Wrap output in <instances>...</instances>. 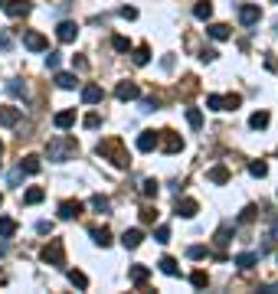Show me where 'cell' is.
<instances>
[{
    "label": "cell",
    "mask_w": 278,
    "mask_h": 294,
    "mask_svg": "<svg viewBox=\"0 0 278 294\" xmlns=\"http://www.w3.org/2000/svg\"><path fill=\"white\" fill-rule=\"evenodd\" d=\"M98 157H111V163H115V167H121V170L128 167V154H125V147H121V138L102 141V144H98Z\"/></svg>",
    "instance_id": "6da1fadb"
},
{
    "label": "cell",
    "mask_w": 278,
    "mask_h": 294,
    "mask_svg": "<svg viewBox=\"0 0 278 294\" xmlns=\"http://www.w3.org/2000/svg\"><path fill=\"white\" fill-rule=\"evenodd\" d=\"M46 154H49V160H69V157L75 154V141L72 138H56V141L46 144Z\"/></svg>",
    "instance_id": "7a4b0ae2"
},
{
    "label": "cell",
    "mask_w": 278,
    "mask_h": 294,
    "mask_svg": "<svg viewBox=\"0 0 278 294\" xmlns=\"http://www.w3.org/2000/svg\"><path fill=\"white\" fill-rule=\"evenodd\" d=\"M40 255H43V262H46V265H56V268H63V265H66V248H63V242H59V239H49L46 245H43Z\"/></svg>",
    "instance_id": "3957f363"
},
{
    "label": "cell",
    "mask_w": 278,
    "mask_h": 294,
    "mask_svg": "<svg viewBox=\"0 0 278 294\" xmlns=\"http://www.w3.org/2000/svg\"><path fill=\"white\" fill-rule=\"evenodd\" d=\"M157 147H164L167 154H177V150H183V138L177 131H160L157 134Z\"/></svg>",
    "instance_id": "277c9868"
},
{
    "label": "cell",
    "mask_w": 278,
    "mask_h": 294,
    "mask_svg": "<svg viewBox=\"0 0 278 294\" xmlns=\"http://www.w3.org/2000/svg\"><path fill=\"white\" fill-rule=\"evenodd\" d=\"M23 46L30 49V53H46V49H49V43H46V36H43V33L26 30V33H23Z\"/></svg>",
    "instance_id": "5b68a950"
},
{
    "label": "cell",
    "mask_w": 278,
    "mask_h": 294,
    "mask_svg": "<svg viewBox=\"0 0 278 294\" xmlns=\"http://www.w3.org/2000/svg\"><path fill=\"white\" fill-rule=\"evenodd\" d=\"M138 95H141V88L135 82H118V88H115V98L118 101H135Z\"/></svg>",
    "instance_id": "8992f818"
},
{
    "label": "cell",
    "mask_w": 278,
    "mask_h": 294,
    "mask_svg": "<svg viewBox=\"0 0 278 294\" xmlns=\"http://www.w3.org/2000/svg\"><path fill=\"white\" fill-rule=\"evenodd\" d=\"M239 20L246 26H255L259 20H262V10L255 7V3H246V7H239Z\"/></svg>",
    "instance_id": "52a82bcc"
},
{
    "label": "cell",
    "mask_w": 278,
    "mask_h": 294,
    "mask_svg": "<svg viewBox=\"0 0 278 294\" xmlns=\"http://www.w3.org/2000/svg\"><path fill=\"white\" fill-rule=\"evenodd\" d=\"M3 10H7L13 20H20V16H26L33 7H30V0H7V3H3Z\"/></svg>",
    "instance_id": "ba28073f"
},
{
    "label": "cell",
    "mask_w": 278,
    "mask_h": 294,
    "mask_svg": "<svg viewBox=\"0 0 278 294\" xmlns=\"http://www.w3.org/2000/svg\"><path fill=\"white\" fill-rule=\"evenodd\" d=\"M56 36H59V43H75V36H79V26L66 20V23L56 26Z\"/></svg>",
    "instance_id": "9c48e42d"
},
{
    "label": "cell",
    "mask_w": 278,
    "mask_h": 294,
    "mask_svg": "<svg viewBox=\"0 0 278 294\" xmlns=\"http://www.w3.org/2000/svg\"><path fill=\"white\" fill-rule=\"evenodd\" d=\"M23 118V108H0V128H13Z\"/></svg>",
    "instance_id": "30bf717a"
},
{
    "label": "cell",
    "mask_w": 278,
    "mask_h": 294,
    "mask_svg": "<svg viewBox=\"0 0 278 294\" xmlns=\"http://www.w3.org/2000/svg\"><path fill=\"white\" fill-rule=\"evenodd\" d=\"M154 147H157V134H154V131H141V134H138V150L151 154Z\"/></svg>",
    "instance_id": "8fae6325"
},
{
    "label": "cell",
    "mask_w": 278,
    "mask_h": 294,
    "mask_svg": "<svg viewBox=\"0 0 278 294\" xmlns=\"http://www.w3.org/2000/svg\"><path fill=\"white\" fill-rule=\"evenodd\" d=\"M197 209H200V203H197V200H177V216L193 219V216H197Z\"/></svg>",
    "instance_id": "7c38bea8"
},
{
    "label": "cell",
    "mask_w": 278,
    "mask_h": 294,
    "mask_svg": "<svg viewBox=\"0 0 278 294\" xmlns=\"http://www.w3.org/2000/svg\"><path fill=\"white\" fill-rule=\"evenodd\" d=\"M82 213V203L79 200H66V203H59V216L63 219H75Z\"/></svg>",
    "instance_id": "4fadbf2b"
},
{
    "label": "cell",
    "mask_w": 278,
    "mask_h": 294,
    "mask_svg": "<svg viewBox=\"0 0 278 294\" xmlns=\"http://www.w3.org/2000/svg\"><path fill=\"white\" fill-rule=\"evenodd\" d=\"M102 98H105L102 85H85V88H82V101H85V105H98Z\"/></svg>",
    "instance_id": "5bb4252c"
},
{
    "label": "cell",
    "mask_w": 278,
    "mask_h": 294,
    "mask_svg": "<svg viewBox=\"0 0 278 294\" xmlns=\"http://www.w3.org/2000/svg\"><path fill=\"white\" fill-rule=\"evenodd\" d=\"M141 242H144V232H141V229H128V232L121 235V245H125V248H138Z\"/></svg>",
    "instance_id": "9a60e30c"
},
{
    "label": "cell",
    "mask_w": 278,
    "mask_h": 294,
    "mask_svg": "<svg viewBox=\"0 0 278 294\" xmlns=\"http://www.w3.org/2000/svg\"><path fill=\"white\" fill-rule=\"evenodd\" d=\"M20 170H23V173H30V177H36V173H40L43 170V163H40V157H23V160H20Z\"/></svg>",
    "instance_id": "2e32d148"
},
{
    "label": "cell",
    "mask_w": 278,
    "mask_h": 294,
    "mask_svg": "<svg viewBox=\"0 0 278 294\" xmlns=\"http://www.w3.org/2000/svg\"><path fill=\"white\" fill-rule=\"evenodd\" d=\"M43 200H46V190H43V186H30V190L23 193L26 206H36V203H43Z\"/></svg>",
    "instance_id": "e0dca14e"
},
{
    "label": "cell",
    "mask_w": 278,
    "mask_h": 294,
    "mask_svg": "<svg viewBox=\"0 0 278 294\" xmlns=\"http://www.w3.org/2000/svg\"><path fill=\"white\" fill-rule=\"evenodd\" d=\"M207 180H209V183H226V180H229V170H226L222 163H216V167H209V170H207Z\"/></svg>",
    "instance_id": "ac0fdd59"
},
{
    "label": "cell",
    "mask_w": 278,
    "mask_h": 294,
    "mask_svg": "<svg viewBox=\"0 0 278 294\" xmlns=\"http://www.w3.org/2000/svg\"><path fill=\"white\" fill-rule=\"evenodd\" d=\"M53 124L59 128V131H66V128H72V124H75V111H59V115L53 118Z\"/></svg>",
    "instance_id": "d6986e66"
},
{
    "label": "cell",
    "mask_w": 278,
    "mask_h": 294,
    "mask_svg": "<svg viewBox=\"0 0 278 294\" xmlns=\"http://www.w3.org/2000/svg\"><path fill=\"white\" fill-rule=\"evenodd\" d=\"M249 128H252V131H262V128H269V111H255V115L249 118Z\"/></svg>",
    "instance_id": "ffe728a7"
},
{
    "label": "cell",
    "mask_w": 278,
    "mask_h": 294,
    "mask_svg": "<svg viewBox=\"0 0 278 294\" xmlns=\"http://www.w3.org/2000/svg\"><path fill=\"white\" fill-rule=\"evenodd\" d=\"M193 16H197V20H209V16H213V3H209V0H200L197 7H193Z\"/></svg>",
    "instance_id": "44dd1931"
},
{
    "label": "cell",
    "mask_w": 278,
    "mask_h": 294,
    "mask_svg": "<svg viewBox=\"0 0 278 294\" xmlns=\"http://www.w3.org/2000/svg\"><path fill=\"white\" fill-rule=\"evenodd\" d=\"M128 278L135 281V285H144V281L151 278V268H144V265H135V268H131V275H128Z\"/></svg>",
    "instance_id": "7402d4cb"
},
{
    "label": "cell",
    "mask_w": 278,
    "mask_h": 294,
    "mask_svg": "<svg viewBox=\"0 0 278 294\" xmlns=\"http://www.w3.org/2000/svg\"><path fill=\"white\" fill-rule=\"evenodd\" d=\"M69 281H72V288H79V291H85V288H88L85 271H79V268H72V271H69Z\"/></svg>",
    "instance_id": "603a6c76"
},
{
    "label": "cell",
    "mask_w": 278,
    "mask_h": 294,
    "mask_svg": "<svg viewBox=\"0 0 278 294\" xmlns=\"http://www.w3.org/2000/svg\"><path fill=\"white\" fill-rule=\"evenodd\" d=\"M255 262H259V255H255V252H242V255L236 258V265L242 271H249V268H255Z\"/></svg>",
    "instance_id": "cb8c5ba5"
},
{
    "label": "cell",
    "mask_w": 278,
    "mask_h": 294,
    "mask_svg": "<svg viewBox=\"0 0 278 294\" xmlns=\"http://www.w3.org/2000/svg\"><path fill=\"white\" fill-rule=\"evenodd\" d=\"M207 33H209L213 39H219V43H222V39H229V36H232V33H229V26H226V23H213Z\"/></svg>",
    "instance_id": "d4e9b609"
},
{
    "label": "cell",
    "mask_w": 278,
    "mask_h": 294,
    "mask_svg": "<svg viewBox=\"0 0 278 294\" xmlns=\"http://www.w3.org/2000/svg\"><path fill=\"white\" fill-rule=\"evenodd\" d=\"M92 239H95V245H102V248L111 245V232L105 229V225H102V229H92Z\"/></svg>",
    "instance_id": "484cf974"
},
{
    "label": "cell",
    "mask_w": 278,
    "mask_h": 294,
    "mask_svg": "<svg viewBox=\"0 0 278 294\" xmlns=\"http://www.w3.org/2000/svg\"><path fill=\"white\" fill-rule=\"evenodd\" d=\"M157 265H160V271H164V275H170V278H174V275H180V268H177V262H174L170 255H164Z\"/></svg>",
    "instance_id": "4316f807"
},
{
    "label": "cell",
    "mask_w": 278,
    "mask_h": 294,
    "mask_svg": "<svg viewBox=\"0 0 278 294\" xmlns=\"http://www.w3.org/2000/svg\"><path fill=\"white\" fill-rule=\"evenodd\" d=\"M16 232V222L10 216H0V235H3V239H10V235Z\"/></svg>",
    "instance_id": "83f0119b"
},
{
    "label": "cell",
    "mask_w": 278,
    "mask_h": 294,
    "mask_svg": "<svg viewBox=\"0 0 278 294\" xmlns=\"http://www.w3.org/2000/svg\"><path fill=\"white\" fill-rule=\"evenodd\" d=\"M131 59H135V66H147V62H151V49H147V46H138Z\"/></svg>",
    "instance_id": "f1b7e54d"
},
{
    "label": "cell",
    "mask_w": 278,
    "mask_h": 294,
    "mask_svg": "<svg viewBox=\"0 0 278 294\" xmlns=\"http://www.w3.org/2000/svg\"><path fill=\"white\" fill-rule=\"evenodd\" d=\"M7 92L13 95V98H26V85L20 82V78H13V82H7Z\"/></svg>",
    "instance_id": "f546056e"
},
{
    "label": "cell",
    "mask_w": 278,
    "mask_h": 294,
    "mask_svg": "<svg viewBox=\"0 0 278 294\" xmlns=\"http://www.w3.org/2000/svg\"><path fill=\"white\" fill-rule=\"evenodd\" d=\"M187 121H190V128L200 131V128H203V111L200 108H187Z\"/></svg>",
    "instance_id": "4dcf8cb0"
},
{
    "label": "cell",
    "mask_w": 278,
    "mask_h": 294,
    "mask_svg": "<svg viewBox=\"0 0 278 294\" xmlns=\"http://www.w3.org/2000/svg\"><path fill=\"white\" fill-rule=\"evenodd\" d=\"M56 85L59 88H75V75H69V72H56Z\"/></svg>",
    "instance_id": "1f68e13d"
},
{
    "label": "cell",
    "mask_w": 278,
    "mask_h": 294,
    "mask_svg": "<svg viewBox=\"0 0 278 294\" xmlns=\"http://www.w3.org/2000/svg\"><path fill=\"white\" fill-rule=\"evenodd\" d=\"M229 235H232V222H222L219 232H216V245H226V242H229Z\"/></svg>",
    "instance_id": "d6a6232c"
},
{
    "label": "cell",
    "mask_w": 278,
    "mask_h": 294,
    "mask_svg": "<svg viewBox=\"0 0 278 294\" xmlns=\"http://www.w3.org/2000/svg\"><path fill=\"white\" fill-rule=\"evenodd\" d=\"M92 209H95V213H108V209H111L108 196H102V193H98V196H92Z\"/></svg>",
    "instance_id": "836d02e7"
},
{
    "label": "cell",
    "mask_w": 278,
    "mask_h": 294,
    "mask_svg": "<svg viewBox=\"0 0 278 294\" xmlns=\"http://www.w3.org/2000/svg\"><path fill=\"white\" fill-rule=\"evenodd\" d=\"M249 173H252V177H265V173H269V163L265 160H252L249 163Z\"/></svg>",
    "instance_id": "e575fe53"
},
{
    "label": "cell",
    "mask_w": 278,
    "mask_h": 294,
    "mask_svg": "<svg viewBox=\"0 0 278 294\" xmlns=\"http://www.w3.org/2000/svg\"><path fill=\"white\" fill-rule=\"evenodd\" d=\"M190 281H193V288H207L209 285V275H207V271H193Z\"/></svg>",
    "instance_id": "d590c367"
},
{
    "label": "cell",
    "mask_w": 278,
    "mask_h": 294,
    "mask_svg": "<svg viewBox=\"0 0 278 294\" xmlns=\"http://www.w3.org/2000/svg\"><path fill=\"white\" fill-rule=\"evenodd\" d=\"M111 46H115V53H128V49H131V43H128L125 36H115V39H111Z\"/></svg>",
    "instance_id": "8d00e7d4"
},
{
    "label": "cell",
    "mask_w": 278,
    "mask_h": 294,
    "mask_svg": "<svg viewBox=\"0 0 278 294\" xmlns=\"http://www.w3.org/2000/svg\"><path fill=\"white\" fill-rule=\"evenodd\" d=\"M141 193L144 196H157V180H144V183H141Z\"/></svg>",
    "instance_id": "74e56055"
},
{
    "label": "cell",
    "mask_w": 278,
    "mask_h": 294,
    "mask_svg": "<svg viewBox=\"0 0 278 294\" xmlns=\"http://www.w3.org/2000/svg\"><path fill=\"white\" fill-rule=\"evenodd\" d=\"M207 105H209V108H216V111H226V101H222V95H209Z\"/></svg>",
    "instance_id": "f35d334b"
},
{
    "label": "cell",
    "mask_w": 278,
    "mask_h": 294,
    "mask_svg": "<svg viewBox=\"0 0 278 294\" xmlns=\"http://www.w3.org/2000/svg\"><path fill=\"white\" fill-rule=\"evenodd\" d=\"M154 239H157L160 245H167V242H170V229H167V225H157V232H154Z\"/></svg>",
    "instance_id": "ab89813d"
},
{
    "label": "cell",
    "mask_w": 278,
    "mask_h": 294,
    "mask_svg": "<svg viewBox=\"0 0 278 294\" xmlns=\"http://www.w3.org/2000/svg\"><path fill=\"white\" fill-rule=\"evenodd\" d=\"M187 255H190L193 262H200V258H207V248H203V245H190V252H187Z\"/></svg>",
    "instance_id": "60d3db41"
},
{
    "label": "cell",
    "mask_w": 278,
    "mask_h": 294,
    "mask_svg": "<svg viewBox=\"0 0 278 294\" xmlns=\"http://www.w3.org/2000/svg\"><path fill=\"white\" fill-rule=\"evenodd\" d=\"M154 219H157V209H151V206H147V209H141V222H147V225H151Z\"/></svg>",
    "instance_id": "b9f144b4"
},
{
    "label": "cell",
    "mask_w": 278,
    "mask_h": 294,
    "mask_svg": "<svg viewBox=\"0 0 278 294\" xmlns=\"http://www.w3.org/2000/svg\"><path fill=\"white\" fill-rule=\"evenodd\" d=\"M222 101H226V111H232V108H239V95H222Z\"/></svg>",
    "instance_id": "7bdbcfd3"
},
{
    "label": "cell",
    "mask_w": 278,
    "mask_h": 294,
    "mask_svg": "<svg viewBox=\"0 0 278 294\" xmlns=\"http://www.w3.org/2000/svg\"><path fill=\"white\" fill-rule=\"evenodd\" d=\"M82 124H85L88 131H95L98 124H102V118H98V115H85V121H82Z\"/></svg>",
    "instance_id": "ee69618b"
},
{
    "label": "cell",
    "mask_w": 278,
    "mask_h": 294,
    "mask_svg": "<svg viewBox=\"0 0 278 294\" xmlns=\"http://www.w3.org/2000/svg\"><path fill=\"white\" fill-rule=\"evenodd\" d=\"M252 219H255V206H246L242 216H239V222H252Z\"/></svg>",
    "instance_id": "f6af8a7d"
},
{
    "label": "cell",
    "mask_w": 278,
    "mask_h": 294,
    "mask_svg": "<svg viewBox=\"0 0 278 294\" xmlns=\"http://www.w3.org/2000/svg\"><path fill=\"white\" fill-rule=\"evenodd\" d=\"M36 232H40V235H49V232H53V222H46V219H43V222H36Z\"/></svg>",
    "instance_id": "bcb514c9"
},
{
    "label": "cell",
    "mask_w": 278,
    "mask_h": 294,
    "mask_svg": "<svg viewBox=\"0 0 278 294\" xmlns=\"http://www.w3.org/2000/svg\"><path fill=\"white\" fill-rule=\"evenodd\" d=\"M46 69H59V53H49L46 56Z\"/></svg>",
    "instance_id": "7dc6e473"
},
{
    "label": "cell",
    "mask_w": 278,
    "mask_h": 294,
    "mask_svg": "<svg viewBox=\"0 0 278 294\" xmlns=\"http://www.w3.org/2000/svg\"><path fill=\"white\" fill-rule=\"evenodd\" d=\"M265 69H269V72H278V59H275V56H265Z\"/></svg>",
    "instance_id": "c3c4849f"
},
{
    "label": "cell",
    "mask_w": 278,
    "mask_h": 294,
    "mask_svg": "<svg viewBox=\"0 0 278 294\" xmlns=\"http://www.w3.org/2000/svg\"><path fill=\"white\" fill-rule=\"evenodd\" d=\"M121 16H125V20H138V10L135 7H121Z\"/></svg>",
    "instance_id": "681fc988"
},
{
    "label": "cell",
    "mask_w": 278,
    "mask_h": 294,
    "mask_svg": "<svg viewBox=\"0 0 278 294\" xmlns=\"http://www.w3.org/2000/svg\"><path fill=\"white\" fill-rule=\"evenodd\" d=\"M154 108H157V101H154V98H144L141 101V111H154Z\"/></svg>",
    "instance_id": "f907efd6"
},
{
    "label": "cell",
    "mask_w": 278,
    "mask_h": 294,
    "mask_svg": "<svg viewBox=\"0 0 278 294\" xmlns=\"http://www.w3.org/2000/svg\"><path fill=\"white\" fill-rule=\"evenodd\" d=\"M272 239H278V219L272 222Z\"/></svg>",
    "instance_id": "816d5d0a"
},
{
    "label": "cell",
    "mask_w": 278,
    "mask_h": 294,
    "mask_svg": "<svg viewBox=\"0 0 278 294\" xmlns=\"http://www.w3.org/2000/svg\"><path fill=\"white\" fill-rule=\"evenodd\" d=\"M3 3H7V0H0V10H3Z\"/></svg>",
    "instance_id": "f5cc1de1"
},
{
    "label": "cell",
    "mask_w": 278,
    "mask_h": 294,
    "mask_svg": "<svg viewBox=\"0 0 278 294\" xmlns=\"http://www.w3.org/2000/svg\"><path fill=\"white\" fill-rule=\"evenodd\" d=\"M0 154H3V144H0Z\"/></svg>",
    "instance_id": "db71d44e"
},
{
    "label": "cell",
    "mask_w": 278,
    "mask_h": 294,
    "mask_svg": "<svg viewBox=\"0 0 278 294\" xmlns=\"http://www.w3.org/2000/svg\"><path fill=\"white\" fill-rule=\"evenodd\" d=\"M0 203H3V196H0Z\"/></svg>",
    "instance_id": "11a10c76"
}]
</instances>
